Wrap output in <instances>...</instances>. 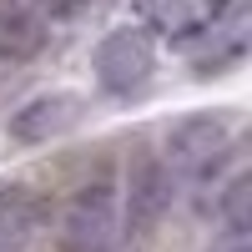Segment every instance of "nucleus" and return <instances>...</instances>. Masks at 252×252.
Returning <instances> with one entry per match:
<instances>
[{
    "mask_svg": "<svg viewBox=\"0 0 252 252\" xmlns=\"http://www.w3.org/2000/svg\"><path fill=\"white\" fill-rule=\"evenodd\" d=\"M161 161L172 166V177L192 182V187H207V182L217 187L227 161H232V126L222 116H212V111L182 116L161 136Z\"/></svg>",
    "mask_w": 252,
    "mask_h": 252,
    "instance_id": "obj_1",
    "label": "nucleus"
},
{
    "mask_svg": "<svg viewBox=\"0 0 252 252\" xmlns=\"http://www.w3.org/2000/svg\"><path fill=\"white\" fill-rule=\"evenodd\" d=\"M40 227H46V202L31 187H0V232L10 242H26Z\"/></svg>",
    "mask_w": 252,
    "mask_h": 252,
    "instance_id": "obj_7",
    "label": "nucleus"
},
{
    "mask_svg": "<svg viewBox=\"0 0 252 252\" xmlns=\"http://www.w3.org/2000/svg\"><path fill=\"white\" fill-rule=\"evenodd\" d=\"M212 252H252V232H222L212 242Z\"/></svg>",
    "mask_w": 252,
    "mask_h": 252,
    "instance_id": "obj_10",
    "label": "nucleus"
},
{
    "mask_svg": "<svg viewBox=\"0 0 252 252\" xmlns=\"http://www.w3.org/2000/svg\"><path fill=\"white\" fill-rule=\"evenodd\" d=\"M177 202V177L172 166L152 152H136L131 166H126V182H121V212L131 232H152V227L172 212Z\"/></svg>",
    "mask_w": 252,
    "mask_h": 252,
    "instance_id": "obj_4",
    "label": "nucleus"
},
{
    "mask_svg": "<svg viewBox=\"0 0 252 252\" xmlns=\"http://www.w3.org/2000/svg\"><path fill=\"white\" fill-rule=\"evenodd\" d=\"M121 217H116V187L106 172H96L61 212V252H116Z\"/></svg>",
    "mask_w": 252,
    "mask_h": 252,
    "instance_id": "obj_2",
    "label": "nucleus"
},
{
    "mask_svg": "<svg viewBox=\"0 0 252 252\" xmlns=\"http://www.w3.org/2000/svg\"><path fill=\"white\" fill-rule=\"evenodd\" d=\"M26 5L46 20V26H76V20L91 10V0H26Z\"/></svg>",
    "mask_w": 252,
    "mask_h": 252,
    "instance_id": "obj_9",
    "label": "nucleus"
},
{
    "mask_svg": "<svg viewBox=\"0 0 252 252\" xmlns=\"http://www.w3.org/2000/svg\"><path fill=\"white\" fill-rule=\"evenodd\" d=\"M0 252H20V242H10L5 232H0Z\"/></svg>",
    "mask_w": 252,
    "mask_h": 252,
    "instance_id": "obj_11",
    "label": "nucleus"
},
{
    "mask_svg": "<svg viewBox=\"0 0 252 252\" xmlns=\"http://www.w3.org/2000/svg\"><path fill=\"white\" fill-rule=\"evenodd\" d=\"M76 121H81V96L76 91H46V96H31L10 116V136L15 141H51L61 131H71Z\"/></svg>",
    "mask_w": 252,
    "mask_h": 252,
    "instance_id": "obj_5",
    "label": "nucleus"
},
{
    "mask_svg": "<svg viewBox=\"0 0 252 252\" xmlns=\"http://www.w3.org/2000/svg\"><path fill=\"white\" fill-rule=\"evenodd\" d=\"M46 35H51V26L26 0H0V61L26 66V61H35L46 51Z\"/></svg>",
    "mask_w": 252,
    "mask_h": 252,
    "instance_id": "obj_6",
    "label": "nucleus"
},
{
    "mask_svg": "<svg viewBox=\"0 0 252 252\" xmlns=\"http://www.w3.org/2000/svg\"><path fill=\"white\" fill-rule=\"evenodd\" d=\"M217 217H222V232H252V177L232 172L227 187L217 192Z\"/></svg>",
    "mask_w": 252,
    "mask_h": 252,
    "instance_id": "obj_8",
    "label": "nucleus"
},
{
    "mask_svg": "<svg viewBox=\"0 0 252 252\" xmlns=\"http://www.w3.org/2000/svg\"><path fill=\"white\" fill-rule=\"evenodd\" d=\"M157 71V46L141 26H121L96 46V86L106 96H131L141 91Z\"/></svg>",
    "mask_w": 252,
    "mask_h": 252,
    "instance_id": "obj_3",
    "label": "nucleus"
}]
</instances>
